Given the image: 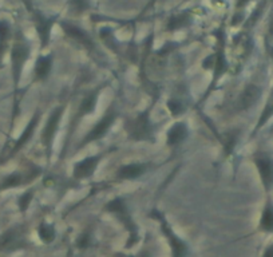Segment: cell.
<instances>
[{"label": "cell", "instance_id": "30", "mask_svg": "<svg viewBox=\"0 0 273 257\" xmlns=\"http://www.w3.org/2000/svg\"><path fill=\"white\" fill-rule=\"evenodd\" d=\"M263 257H273V244L269 245L268 248L265 249L264 255H263Z\"/></svg>", "mask_w": 273, "mask_h": 257}, {"label": "cell", "instance_id": "17", "mask_svg": "<svg viewBox=\"0 0 273 257\" xmlns=\"http://www.w3.org/2000/svg\"><path fill=\"white\" fill-rule=\"evenodd\" d=\"M147 172L146 164H127L118 169L117 176L119 180H137Z\"/></svg>", "mask_w": 273, "mask_h": 257}, {"label": "cell", "instance_id": "6", "mask_svg": "<svg viewBox=\"0 0 273 257\" xmlns=\"http://www.w3.org/2000/svg\"><path fill=\"white\" fill-rule=\"evenodd\" d=\"M64 113V106H58L52 110V113L50 114V117L47 119L46 126L42 131V144L46 149L47 158H50V154L52 152V144H54V139L58 134L59 125L62 121Z\"/></svg>", "mask_w": 273, "mask_h": 257}, {"label": "cell", "instance_id": "13", "mask_svg": "<svg viewBox=\"0 0 273 257\" xmlns=\"http://www.w3.org/2000/svg\"><path fill=\"white\" fill-rule=\"evenodd\" d=\"M102 89H103V84L97 87V89H94L93 91H90L86 97H83V99L79 103L78 111H76V119L83 118L86 115H90V114H93L95 111Z\"/></svg>", "mask_w": 273, "mask_h": 257}, {"label": "cell", "instance_id": "11", "mask_svg": "<svg viewBox=\"0 0 273 257\" xmlns=\"http://www.w3.org/2000/svg\"><path fill=\"white\" fill-rule=\"evenodd\" d=\"M24 245V236L19 228H12L0 236V251H13Z\"/></svg>", "mask_w": 273, "mask_h": 257}, {"label": "cell", "instance_id": "26", "mask_svg": "<svg viewBox=\"0 0 273 257\" xmlns=\"http://www.w3.org/2000/svg\"><path fill=\"white\" fill-rule=\"evenodd\" d=\"M70 9L74 13H83L86 12L90 7V0H68Z\"/></svg>", "mask_w": 273, "mask_h": 257}, {"label": "cell", "instance_id": "9", "mask_svg": "<svg viewBox=\"0 0 273 257\" xmlns=\"http://www.w3.org/2000/svg\"><path fill=\"white\" fill-rule=\"evenodd\" d=\"M60 25H62L64 34L67 35L68 38L72 39L74 42L79 43L80 46L83 47V48H86V50H93L94 43L86 31L79 28L78 25H74L71 24V23H66V21L60 23Z\"/></svg>", "mask_w": 273, "mask_h": 257}, {"label": "cell", "instance_id": "28", "mask_svg": "<svg viewBox=\"0 0 273 257\" xmlns=\"http://www.w3.org/2000/svg\"><path fill=\"white\" fill-rule=\"evenodd\" d=\"M88 244H90V236L88 235H82V236L79 237V240L76 241V245H78V248H86V247H88Z\"/></svg>", "mask_w": 273, "mask_h": 257}, {"label": "cell", "instance_id": "31", "mask_svg": "<svg viewBox=\"0 0 273 257\" xmlns=\"http://www.w3.org/2000/svg\"><path fill=\"white\" fill-rule=\"evenodd\" d=\"M247 1H248V0H239V7H243Z\"/></svg>", "mask_w": 273, "mask_h": 257}, {"label": "cell", "instance_id": "20", "mask_svg": "<svg viewBox=\"0 0 273 257\" xmlns=\"http://www.w3.org/2000/svg\"><path fill=\"white\" fill-rule=\"evenodd\" d=\"M260 229L264 232H272L273 231V204L269 201L265 205L260 220Z\"/></svg>", "mask_w": 273, "mask_h": 257}, {"label": "cell", "instance_id": "16", "mask_svg": "<svg viewBox=\"0 0 273 257\" xmlns=\"http://www.w3.org/2000/svg\"><path fill=\"white\" fill-rule=\"evenodd\" d=\"M51 70H52V55L48 54L38 56L34 68L35 80H38V82L46 80L50 76Z\"/></svg>", "mask_w": 273, "mask_h": 257}, {"label": "cell", "instance_id": "25", "mask_svg": "<svg viewBox=\"0 0 273 257\" xmlns=\"http://www.w3.org/2000/svg\"><path fill=\"white\" fill-rule=\"evenodd\" d=\"M32 198H34V190L32 189L27 190L25 193H23L20 197L17 198V207H19L20 212L24 213V212L28 209L29 205H31V201H32Z\"/></svg>", "mask_w": 273, "mask_h": 257}, {"label": "cell", "instance_id": "18", "mask_svg": "<svg viewBox=\"0 0 273 257\" xmlns=\"http://www.w3.org/2000/svg\"><path fill=\"white\" fill-rule=\"evenodd\" d=\"M215 67H213V72H215V79H213V82L210 83V87L208 91H210L212 90V87L215 86L217 82H219V79L221 78V76L227 72L228 70V62H227V58H225V54H224V48H220L219 51H217V54H215Z\"/></svg>", "mask_w": 273, "mask_h": 257}, {"label": "cell", "instance_id": "19", "mask_svg": "<svg viewBox=\"0 0 273 257\" xmlns=\"http://www.w3.org/2000/svg\"><path fill=\"white\" fill-rule=\"evenodd\" d=\"M25 181H29V180L27 177H24L21 173H19V172H16V173H11L1 181V184H0V190L17 188V186L25 184Z\"/></svg>", "mask_w": 273, "mask_h": 257}, {"label": "cell", "instance_id": "4", "mask_svg": "<svg viewBox=\"0 0 273 257\" xmlns=\"http://www.w3.org/2000/svg\"><path fill=\"white\" fill-rule=\"evenodd\" d=\"M117 118L118 113L115 111V109L110 107V109L106 111V114H103V117L90 129V131L86 134V137L82 139V142L79 144L78 149L84 148V146H87V145L93 144V142H97V141L103 138V137L109 133L111 126L114 125V122L117 121Z\"/></svg>", "mask_w": 273, "mask_h": 257}, {"label": "cell", "instance_id": "5", "mask_svg": "<svg viewBox=\"0 0 273 257\" xmlns=\"http://www.w3.org/2000/svg\"><path fill=\"white\" fill-rule=\"evenodd\" d=\"M151 217L156 219L157 221H160L161 231H162V233L166 237V240H168L169 245H170V248H172V257H186V255H188V247H186L184 241L181 240L180 237L177 236L176 232L173 231V228L170 227V224L165 219V216L160 211L154 209V211L151 212Z\"/></svg>", "mask_w": 273, "mask_h": 257}, {"label": "cell", "instance_id": "24", "mask_svg": "<svg viewBox=\"0 0 273 257\" xmlns=\"http://www.w3.org/2000/svg\"><path fill=\"white\" fill-rule=\"evenodd\" d=\"M168 110L170 111L173 117H180L182 114L185 113V107H184V103L178 99V98H172V99H169L168 103Z\"/></svg>", "mask_w": 273, "mask_h": 257}, {"label": "cell", "instance_id": "3", "mask_svg": "<svg viewBox=\"0 0 273 257\" xmlns=\"http://www.w3.org/2000/svg\"><path fill=\"white\" fill-rule=\"evenodd\" d=\"M150 110H143L131 119L127 126V135L134 142H147L154 141V127L150 121Z\"/></svg>", "mask_w": 273, "mask_h": 257}, {"label": "cell", "instance_id": "12", "mask_svg": "<svg viewBox=\"0 0 273 257\" xmlns=\"http://www.w3.org/2000/svg\"><path fill=\"white\" fill-rule=\"evenodd\" d=\"M34 21L35 28L38 31L39 38L42 40V47L46 48L48 46V43H50L51 30H52V25H54L55 17H47L42 13H35Z\"/></svg>", "mask_w": 273, "mask_h": 257}, {"label": "cell", "instance_id": "29", "mask_svg": "<svg viewBox=\"0 0 273 257\" xmlns=\"http://www.w3.org/2000/svg\"><path fill=\"white\" fill-rule=\"evenodd\" d=\"M115 257H151L150 252L149 251H142V252L139 253L138 256H125V255H121V253H118Z\"/></svg>", "mask_w": 273, "mask_h": 257}, {"label": "cell", "instance_id": "23", "mask_svg": "<svg viewBox=\"0 0 273 257\" xmlns=\"http://www.w3.org/2000/svg\"><path fill=\"white\" fill-rule=\"evenodd\" d=\"M9 35H11L9 24L5 20H0V60L3 58L7 46H8Z\"/></svg>", "mask_w": 273, "mask_h": 257}, {"label": "cell", "instance_id": "8", "mask_svg": "<svg viewBox=\"0 0 273 257\" xmlns=\"http://www.w3.org/2000/svg\"><path fill=\"white\" fill-rule=\"evenodd\" d=\"M261 89L256 84H248L245 86V89L241 91L239 97V101H237V109L240 111H247L251 107L256 105L259 99L261 97Z\"/></svg>", "mask_w": 273, "mask_h": 257}, {"label": "cell", "instance_id": "22", "mask_svg": "<svg viewBox=\"0 0 273 257\" xmlns=\"http://www.w3.org/2000/svg\"><path fill=\"white\" fill-rule=\"evenodd\" d=\"M190 23V15L188 12H181L178 15H173L168 20V30L177 31L184 28Z\"/></svg>", "mask_w": 273, "mask_h": 257}, {"label": "cell", "instance_id": "14", "mask_svg": "<svg viewBox=\"0 0 273 257\" xmlns=\"http://www.w3.org/2000/svg\"><path fill=\"white\" fill-rule=\"evenodd\" d=\"M39 118H40V113L36 111V113L34 114V117L31 118V121L27 123V126H25V129L20 134V137L16 139V142H15V145H13V148H12V152H11V156H15L17 152H20L21 149L28 144L29 139L34 137L35 130H36V127H38Z\"/></svg>", "mask_w": 273, "mask_h": 257}, {"label": "cell", "instance_id": "2", "mask_svg": "<svg viewBox=\"0 0 273 257\" xmlns=\"http://www.w3.org/2000/svg\"><path fill=\"white\" fill-rule=\"evenodd\" d=\"M31 50L27 40L21 34H17V38L11 48V68H12V79L15 91H17L19 82H20L21 72L24 68V64L29 58Z\"/></svg>", "mask_w": 273, "mask_h": 257}, {"label": "cell", "instance_id": "7", "mask_svg": "<svg viewBox=\"0 0 273 257\" xmlns=\"http://www.w3.org/2000/svg\"><path fill=\"white\" fill-rule=\"evenodd\" d=\"M101 156H88L78 161L72 168V176L75 180H87L97 172L98 165L101 162Z\"/></svg>", "mask_w": 273, "mask_h": 257}, {"label": "cell", "instance_id": "21", "mask_svg": "<svg viewBox=\"0 0 273 257\" xmlns=\"http://www.w3.org/2000/svg\"><path fill=\"white\" fill-rule=\"evenodd\" d=\"M38 235L39 239H40L44 244H51V243L55 240V237H56V231H55V227L52 224L44 223V221H43V223L38 227Z\"/></svg>", "mask_w": 273, "mask_h": 257}, {"label": "cell", "instance_id": "10", "mask_svg": "<svg viewBox=\"0 0 273 257\" xmlns=\"http://www.w3.org/2000/svg\"><path fill=\"white\" fill-rule=\"evenodd\" d=\"M255 164L265 190H271L273 186V160L267 156H260L255 158Z\"/></svg>", "mask_w": 273, "mask_h": 257}, {"label": "cell", "instance_id": "15", "mask_svg": "<svg viewBox=\"0 0 273 257\" xmlns=\"http://www.w3.org/2000/svg\"><path fill=\"white\" fill-rule=\"evenodd\" d=\"M188 135H189L188 125L182 121H178V122L173 123L166 133V145L170 148L178 146L188 138Z\"/></svg>", "mask_w": 273, "mask_h": 257}, {"label": "cell", "instance_id": "1", "mask_svg": "<svg viewBox=\"0 0 273 257\" xmlns=\"http://www.w3.org/2000/svg\"><path fill=\"white\" fill-rule=\"evenodd\" d=\"M105 211L110 212L111 215L115 216L122 223V225L129 232V235H130L129 241H127L126 244V248H131L133 245L137 244V241H138V228H137V224L134 223V220H133L130 212H129L126 201L122 197L113 198L111 201L107 203V205L105 207Z\"/></svg>", "mask_w": 273, "mask_h": 257}, {"label": "cell", "instance_id": "27", "mask_svg": "<svg viewBox=\"0 0 273 257\" xmlns=\"http://www.w3.org/2000/svg\"><path fill=\"white\" fill-rule=\"evenodd\" d=\"M272 115H273V94L271 95L268 103H267V106H265L264 111H263V114H261L260 121H259V125H257V129H260L261 126H264L265 122H267Z\"/></svg>", "mask_w": 273, "mask_h": 257}]
</instances>
